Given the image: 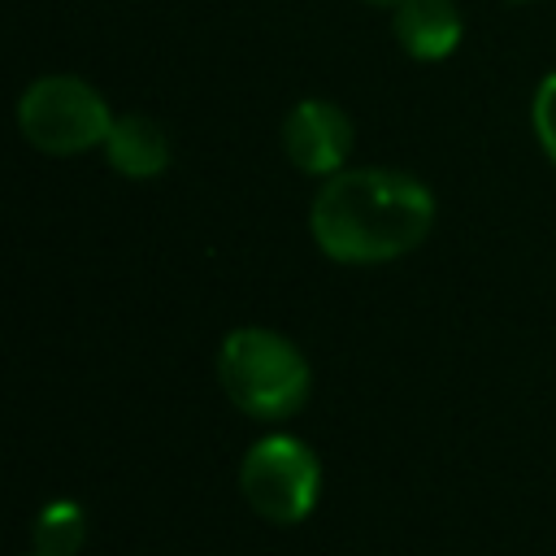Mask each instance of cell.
<instances>
[{
    "label": "cell",
    "mask_w": 556,
    "mask_h": 556,
    "mask_svg": "<svg viewBox=\"0 0 556 556\" xmlns=\"http://www.w3.org/2000/svg\"><path fill=\"white\" fill-rule=\"evenodd\" d=\"M434 195L404 169H339L321 182L308 230L339 265H382L426 243Z\"/></svg>",
    "instance_id": "cell-1"
},
{
    "label": "cell",
    "mask_w": 556,
    "mask_h": 556,
    "mask_svg": "<svg viewBox=\"0 0 556 556\" xmlns=\"http://www.w3.org/2000/svg\"><path fill=\"white\" fill-rule=\"evenodd\" d=\"M217 382L239 413L256 421H282L304 408L313 391V369L287 334L265 326H239L217 348Z\"/></svg>",
    "instance_id": "cell-2"
},
{
    "label": "cell",
    "mask_w": 556,
    "mask_h": 556,
    "mask_svg": "<svg viewBox=\"0 0 556 556\" xmlns=\"http://www.w3.org/2000/svg\"><path fill=\"white\" fill-rule=\"evenodd\" d=\"M17 126L22 135L52 156H78L109 139L113 113L109 100L74 74H43L35 78L17 100Z\"/></svg>",
    "instance_id": "cell-3"
},
{
    "label": "cell",
    "mask_w": 556,
    "mask_h": 556,
    "mask_svg": "<svg viewBox=\"0 0 556 556\" xmlns=\"http://www.w3.org/2000/svg\"><path fill=\"white\" fill-rule=\"evenodd\" d=\"M239 491L256 517L274 526H295L317 508L321 460L295 434H265L239 460Z\"/></svg>",
    "instance_id": "cell-4"
},
{
    "label": "cell",
    "mask_w": 556,
    "mask_h": 556,
    "mask_svg": "<svg viewBox=\"0 0 556 556\" xmlns=\"http://www.w3.org/2000/svg\"><path fill=\"white\" fill-rule=\"evenodd\" d=\"M282 152L300 174H339L352 152V117L330 100H300L282 117Z\"/></svg>",
    "instance_id": "cell-5"
},
{
    "label": "cell",
    "mask_w": 556,
    "mask_h": 556,
    "mask_svg": "<svg viewBox=\"0 0 556 556\" xmlns=\"http://www.w3.org/2000/svg\"><path fill=\"white\" fill-rule=\"evenodd\" d=\"M104 156H109V165L122 178L143 182V178L165 174V165H169L174 152H169V135H165V126L156 117H148V113H122V117H113V130L104 139Z\"/></svg>",
    "instance_id": "cell-6"
},
{
    "label": "cell",
    "mask_w": 556,
    "mask_h": 556,
    "mask_svg": "<svg viewBox=\"0 0 556 556\" xmlns=\"http://www.w3.org/2000/svg\"><path fill=\"white\" fill-rule=\"evenodd\" d=\"M391 30L413 61H443L460 43V13L452 0H400Z\"/></svg>",
    "instance_id": "cell-7"
},
{
    "label": "cell",
    "mask_w": 556,
    "mask_h": 556,
    "mask_svg": "<svg viewBox=\"0 0 556 556\" xmlns=\"http://www.w3.org/2000/svg\"><path fill=\"white\" fill-rule=\"evenodd\" d=\"M87 539V517L74 500H52L39 517H35V543L39 556H74Z\"/></svg>",
    "instance_id": "cell-8"
},
{
    "label": "cell",
    "mask_w": 556,
    "mask_h": 556,
    "mask_svg": "<svg viewBox=\"0 0 556 556\" xmlns=\"http://www.w3.org/2000/svg\"><path fill=\"white\" fill-rule=\"evenodd\" d=\"M530 122H534L539 148H543V152H547V161L556 165V70L539 83L534 104H530Z\"/></svg>",
    "instance_id": "cell-9"
},
{
    "label": "cell",
    "mask_w": 556,
    "mask_h": 556,
    "mask_svg": "<svg viewBox=\"0 0 556 556\" xmlns=\"http://www.w3.org/2000/svg\"><path fill=\"white\" fill-rule=\"evenodd\" d=\"M365 4H400V0H365Z\"/></svg>",
    "instance_id": "cell-10"
},
{
    "label": "cell",
    "mask_w": 556,
    "mask_h": 556,
    "mask_svg": "<svg viewBox=\"0 0 556 556\" xmlns=\"http://www.w3.org/2000/svg\"><path fill=\"white\" fill-rule=\"evenodd\" d=\"M35 556H39V552H35Z\"/></svg>",
    "instance_id": "cell-11"
}]
</instances>
